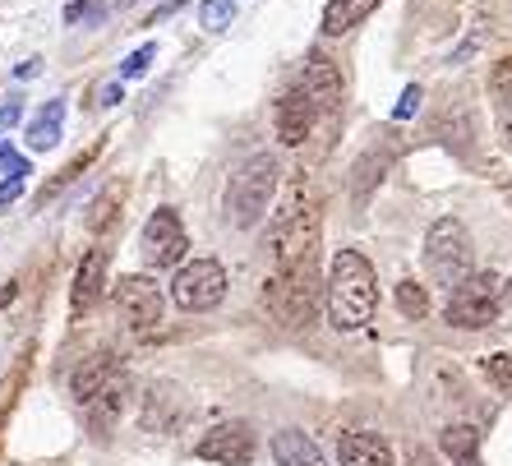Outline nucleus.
Returning a JSON list of instances; mask_svg holds the SVG:
<instances>
[{"label": "nucleus", "instance_id": "f8f14e48", "mask_svg": "<svg viewBox=\"0 0 512 466\" xmlns=\"http://www.w3.org/2000/svg\"><path fill=\"white\" fill-rule=\"evenodd\" d=\"M310 125H314V102L305 97V88H286L277 97V139L286 148H296L310 139Z\"/></svg>", "mask_w": 512, "mask_h": 466}, {"label": "nucleus", "instance_id": "aec40b11", "mask_svg": "<svg viewBox=\"0 0 512 466\" xmlns=\"http://www.w3.org/2000/svg\"><path fill=\"white\" fill-rule=\"evenodd\" d=\"M397 310H402L406 319H425L429 314V291L420 287V282H397Z\"/></svg>", "mask_w": 512, "mask_h": 466}, {"label": "nucleus", "instance_id": "7ed1b4c3", "mask_svg": "<svg viewBox=\"0 0 512 466\" xmlns=\"http://www.w3.org/2000/svg\"><path fill=\"white\" fill-rule=\"evenodd\" d=\"M277 180H282V162L273 153H254L236 176L227 180V199H222V213H227L231 227L250 231L259 227L268 208H273V194H277Z\"/></svg>", "mask_w": 512, "mask_h": 466}, {"label": "nucleus", "instance_id": "b1692460", "mask_svg": "<svg viewBox=\"0 0 512 466\" xmlns=\"http://www.w3.org/2000/svg\"><path fill=\"white\" fill-rule=\"evenodd\" d=\"M153 60H157V42H148V47H139L130 60H125V65H120V79H143Z\"/></svg>", "mask_w": 512, "mask_h": 466}, {"label": "nucleus", "instance_id": "f704fd0d", "mask_svg": "<svg viewBox=\"0 0 512 466\" xmlns=\"http://www.w3.org/2000/svg\"><path fill=\"white\" fill-rule=\"evenodd\" d=\"M14 296H19V282H5V287H0V310H5Z\"/></svg>", "mask_w": 512, "mask_h": 466}, {"label": "nucleus", "instance_id": "c9c22d12", "mask_svg": "<svg viewBox=\"0 0 512 466\" xmlns=\"http://www.w3.org/2000/svg\"><path fill=\"white\" fill-rule=\"evenodd\" d=\"M503 305H508V314H512V282L503 287Z\"/></svg>", "mask_w": 512, "mask_h": 466}, {"label": "nucleus", "instance_id": "dca6fc26", "mask_svg": "<svg viewBox=\"0 0 512 466\" xmlns=\"http://www.w3.org/2000/svg\"><path fill=\"white\" fill-rule=\"evenodd\" d=\"M60 130H65V102H60V97H51L47 107L28 120V148H33V153L56 148L60 144Z\"/></svg>", "mask_w": 512, "mask_h": 466}, {"label": "nucleus", "instance_id": "bb28decb", "mask_svg": "<svg viewBox=\"0 0 512 466\" xmlns=\"http://www.w3.org/2000/svg\"><path fill=\"white\" fill-rule=\"evenodd\" d=\"M19 120H24V97H5V102H0V134L14 130Z\"/></svg>", "mask_w": 512, "mask_h": 466}, {"label": "nucleus", "instance_id": "c85d7f7f", "mask_svg": "<svg viewBox=\"0 0 512 466\" xmlns=\"http://www.w3.org/2000/svg\"><path fill=\"white\" fill-rule=\"evenodd\" d=\"M93 153H97V148H93ZM93 153H84V157H74L70 167L60 171V180H56V185H47V194H56V190H60V185H65V180H74V176H79V171H84V167H88V162H93ZM47 194H42V199H47Z\"/></svg>", "mask_w": 512, "mask_h": 466}, {"label": "nucleus", "instance_id": "473e14b6", "mask_svg": "<svg viewBox=\"0 0 512 466\" xmlns=\"http://www.w3.org/2000/svg\"><path fill=\"white\" fill-rule=\"evenodd\" d=\"M190 0H167V5H157V14H153V24H162V19H171L176 10H185Z\"/></svg>", "mask_w": 512, "mask_h": 466}, {"label": "nucleus", "instance_id": "c756f323", "mask_svg": "<svg viewBox=\"0 0 512 466\" xmlns=\"http://www.w3.org/2000/svg\"><path fill=\"white\" fill-rule=\"evenodd\" d=\"M24 180H28V176H10V180H0V208L19 204V194H24Z\"/></svg>", "mask_w": 512, "mask_h": 466}, {"label": "nucleus", "instance_id": "72a5a7b5", "mask_svg": "<svg viewBox=\"0 0 512 466\" xmlns=\"http://www.w3.org/2000/svg\"><path fill=\"white\" fill-rule=\"evenodd\" d=\"M120 97H125V88H120V84H107V88H102V107H116Z\"/></svg>", "mask_w": 512, "mask_h": 466}, {"label": "nucleus", "instance_id": "9b49d317", "mask_svg": "<svg viewBox=\"0 0 512 466\" xmlns=\"http://www.w3.org/2000/svg\"><path fill=\"white\" fill-rule=\"evenodd\" d=\"M120 379H125V365H120L116 351H97V356H88L84 365L70 374V393H74V402L93 407L97 397L107 393L111 383H120Z\"/></svg>", "mask_w": 512, "mask_h": 466}, {"label": "nucleus", "instance_id": "7c9ffc66", "mask_svg": "<svg viewBox=\"0 0 512 466\" xmlns=\"http://www.w3.org/2000/svg\"><path fill=\"white\" fill-rule=\"evenodd\" d=\"M130 5H139V0H102V10H93V19H107V14L130 10Z\"/></svg>", "mask_w": 512, "mask_h": 466}, {"label": "nucleus", "instance_id": "1a4fd4ad", "mask_svg": "<svg viewBox=\"0 0 512 466\" xmlns=\"http://www.w3.org/2000/svg\"><path fill=\"white\" fill-rule=\"evenodd\" d=\"M194 453H199L203 462H217V466H250L254 462V434L245 430L240 420H231V425H217V430L203 434Z\"/></svg>", "mask_w": 512, "mask_h": 466}, {"label": "nucleus", "instance_id": "9d476101", "mask_svg": "<svg viewBox=\"0 0 512 466\" xmlns=\"http://www.w3.org/2000/svg\"><path fill=\"white\" fill-rule=\"evenodd\" d=\"M300 88H305V97H310L314 111H323V116L342 111V70L333 65V56L310 51V60H305V74H300Z\"/></svg>", "mask_w": 512, "mask_h": 466}, {"label": "nucleus", "instance_id": "a211bd4d", "mask_svg": "<svg viewBox=\"0 0 512 466\" xmlns=\"http://www.w3.org/2000/svg\"><path fill=\"white\" fill-rule=\"evenodd\" d=\"M374 10H379V0H328V10H323V33L342 37L346 28L365 24Z\"/></svg>", "mask_w": 512, "mask_h": 466}, {"label": "nucleus", "instance_id": "6e6552de", "mask_svg": "<svg viewBox=\"0 0 512 466\" xmlns=\"http://www.w3.org/2000/svg\"><path fill=\"white\" fill-rule=\"evenodd\" d=\"M143 259L153 263V268H171V263L185 259V250H190V236H185V227H180V213L176 208H157L148 222H143Z\"/></svg>", "mask_w": 512, "mask_h": 466}, {"label": "nucleus", "instance_id": "412c9836", "mask_svg": "<svg viewBox=\"0 0 512 466\" xmlns=\"http://www.w3.org/2000/svg\"><path fill=\"white\" fill-rule=\"evenodd\" d=\"M231 19H236V0H203L199 5V24L208 28V33L231 28Z\"/></svg>", "mask_w": 512, "mask_h": 466}, {"label": "nucleus", "instance_id": "2f4dec72", "mask_svg": "<svg viewBox=\"0 0 512 466\" xmlns=\"http://www.w3.org/2000/svg\"><path fill=\"white\" fill-rule=\"evenodd\" d=\"M93 0H65V24H79V14L88 10Z\"/></svg>", "mask_w": 512, "mask_h": 466}, {"label": "nucleus", "instance_id": "4468645a", "mask_svg": "<svg viewBox=\"0 0 512 466\" xmlns=\"http://www.w3.org/2000/svg\"><path fill=\"white\" fill-rule=\"evenodd\" d=\"M107 291V250H88L79 273H74V291H70V310L84 319L97 305V296Z\"/></svg>", "mask_w": 512, "mask_h": 466}, {"label": "nucleus", "instance_id": "4be33fe9", "mask_svg": "<svg viewBox=\"0 0 512 466\" xmlns=\"http://www.w3.org/2000/svg\"><path fill=\"white\" fill-rule=\"evenodd\" d=\"M120 194H125L120 185H107V190L97 194V199H93V213H88V227H93V231H107V227H111V217H116Z\"/></svg>", "mask_w": 512, "mask_h": 466}, {"label": "nucleus", "instance_id": "f3484780", "mask_svg": "<svg viewBox=\"0 0 512 466\" xmlns=\"http://www.w3.org/2000/svg\"><path fill=\"white\" fill-rule=\"evenodd\" d=\"M388 162H393V148H370V153L356 162V171H351V199H356V204H370V194L383 180Z\"/></svg>", "mask_w": 512, "mask_h": 466}, {"label": "nucleus", "instance_id": "ddd939ff", "mask_svg": "<svg viewBox=\"0 0 512 466\" xmlns=\"http://www.w3.org/2000/svg\"><path fill=\"white\" fill-rule=\"evenodd\" d=\"M337 462L342 466H397L393 443L365 430H346L337 434Z\"/></svg>", "mask_w": 512, "mask_h": 466}, {"label": "nucleus", "instance_id": "f257e3e1", "mask_svg": "<svg viewBox=\"0 0 512 466\" xmlns=\"http://www.w3.org/2000/svg\"><path fill=\"white\" fill-rule=\"evenodd\" d=\"M328 323L337 333H360L370 328L374 305H379V282H374V263L360 250H342L328 268Z\"/></svg>", "mask_w": 512, "mask_h": 466}, {"label": "nucleus", "instance_id": "6ab92c4d", "mask_svg": "<svg viewBox=\"0 0 512 466\" xmlns=\"http://www.w3.org/2000/svg\"><path fill=\"white\" fill-rule=\"evenodd\" d=\"M439 448L453 466H480V430L476 425H448Z\"/></svg>", "mask_w": 512, "mask_h": 466}, {"label": "nucleus", "instance_id": "f03ea898", "mask_svg": "<svg viewBox=\"0 0 512 466\" xmlns=\"http://www.w3.org/2000/svg\"><path fill=\"white\" fill-rule=\"evenodd\" d=\"M314 263L319 259L286 263V268H273V277L263 282V305L286 333H305L319 314V268Z\"/></svg>", "mask_w": 512, "mask_h": 466}, {"label": "nucleus", "instance_id": "393cba45", "mask_svg": "<svg viewBox=\"0 0 512 466\" xmlns=\"http://www.w3.org/2000/svg\"><path fill=\"white\" fill-rule=\"evenodd\" d=\"M485 374L499 383V388H508V393H512V356H508V351H494V356H485Z\"/></svg>", "mask_w": 512, "mask_h": 466}, {"label": "nucleus", "instance_id": "423d86ee", "mask_svg": "<svg viewBox=\"0 0 512 466\" xmlns=\"http://www.w3.org/2000/svg\"><path fill=\"white\" fill-rule=\"evenodd\" d=\"M116 310L134 337H157L162 333V319H167V300H162V287H157L153 277L130 273L116 282Z\"/></svg>", "mask_w": 512, "mask_h": 466}, {"label": "nucleus", "instance_id": "20e7f679", "mask_svg": "<svg viewBox=\"0 0 512 466\" xmlns=\"http://www.w3.org/2000/svg\"><path fill=\"white\" fill-rule=\"evenodd\" d=\"M471 254H476L471 231H466L457 217H439V222L425 231V268H429V277L443 282L448 291L471 273Z\"/></svg>", "mask_w": 512, "mask_h": 466}, {"label": "nucleus", "instance_id": "a878e982", "mask_svg": "<svg viewBox=\"0 0 512 466\" xmlns=\"http://www.w3.org/2000/svg\"><path fill=\"white\" fill-rule=\"evenodd\" d=\"M28 157H19L14 148H0V180H10V176H28Z\"/></svg>", "mask_w": 512, "mask_h": 466}, {"label": "nucleus", "instance_id": "cd10ccee", "mask_svg": "<svg viewBox=\"0 0 512 466\" xmlns=\"http://www.w3.org/2000/svg\"><path fill=\"white\" fill-rule=\"evenodd\" d=\"M420 97H425V93H420L416 84L406 88V93L397 97V107H393V120H411V116H416V111H420Z\"/></svg>", "mask_w": 512, "mask_h": 466}, {"label": "nucleus", "instance_id": "39448f33", "mask_svg": "<svg viewBox=\"0 0 512 466\" xmlns=\"http://www.w3.org/2000/svg\"><path fill=\"white\" fill-rule=\"evenodd\" d=\"M503 310V277L499 273H466L453 291H448V323L453 328H485Z\"/></svg>", "mask_w": 512, "mask_h": 466}, {"label": "nucleus", "instance_id": "2eb2a0df", "mask_svg": "<svg viewBox=\"0 0 512 466\" xmlns=\"http://www.w3.org/2000/svg\"><path fill=\"white\" fill-rule=\"evenodd\" d=\"M273 457H277V466H328L323 448L305 430H277L273 434Z\"/></svg>", "mask_w": 512, "mask_h": 466}, {"label": "nucleus", "instance_id": "0eeeda50", "mask_svg": "<svg viewBox=\"0 0 512 466\" xmlns=\"http://www.w3.org/2000/svg\"><path fill=\"white\" fill-rule=\"evenodd\" d=\"M222 296H227V268L217 259H194L171 277V300H176L185 314L217 310Z\"/></svg>", "mask_w": 512, "mask_h": 466}, {"label": "nucleus", "instance_id": "5701e85b", "mask_svg": "<svg viewBox=\"0 0 512 466\" xmlns=\"http://www.w3.org/2000/svg\"><path fill=\"white\" fill-rule=\"evenodd\" d=\"M489 88H494V97H499L503 107L512 111V56L494 65V74H489Z\"/></svg>", "mask_w": 512, "mask_h": 466}]
</instances>
